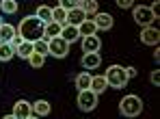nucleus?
I'll return each instance as SVG.
<instances>
[{"label": "nucleus", "instance_id": "nucleus-1", "mask_svg": "<svg viewBox=\"0 0 160 119\" xmlns=\"http://www.w3.org/2000/svg\"><path fill=\"white\" fill-rule=\"evenodd\" d=\"M18 32L22 35L24 41H35V39L43 32V22H41L37 15H28V17H24V20L20 22Z\"/></svg>", "mask_w": 160, "mask_h": 119}, {"label": "nucleus", "instance_id": "nucleus-2", "mask_svg": "<svg viewBox=\"0 0 160 119\" xmlns=\"http://www.w3.org/2000/svg\"><path fill=\"white\" fill-rule=\"evenodd\" d=\"M104 78H106L108 87H112V89H123L130 80L126 74V67H121V65H110L104 74Z\"/></svg>", "mask_w": 160, "mask_h": 119}, {"label": "nucleus", "instance_id": "nucleus-3", "mask_svg": "<svg viewBox=\"0 0 160 119\" xmlns=\"http://www.w3.org/2000/svg\"><path fill=\"white\" fill-rule=\"evenodd\" d=\"M119 113L123 117H138L143 113V100L138 95H126L119 102Z\"/></svg>", "mask_w": 160, "mask_h": 119}, {"label": "nucleus", "instance_id": "nucleus-4", "mask_svg": "<svg viewBox=\"0 0 160 119\" xmlns=\"http://www.w3.org/2000/svg\"><path fill=\"white\" fill-rule=\"evenodd\" d=\"M98 106V95L93 93L91 89H82V91H78V108L80 111H93Z\"/></svg>", "mask_w": 160, "mask_h": 119}, {"label": "nucleus", "instance_id": "nucleus-5", "mask_svg": "<svg viewBox=\"0 0 160 119\" xmlns=\"http://www.w3.org/2000/svg\"><path fill=\"white\" fill-rule=\"evenodd\" d=\"M132 17H134V22L136 24H141V26H149L154 20H156V15H154V11L149 9V7H134V11H132Z\"/></svg>", "mask_w": 160, "mask_h": 119}, {"label": "nucleus", "instance_id": "nucleus-6", "mask_svg": "<svg viewBox=\"0 0 160 119\" xmlns=\"http://www.w3.org/2000/svg\"><path fill=\"white\" fill-rule=\"evenodd\" d=\"M48 46H50V54L56 57V59H65L67 52H69V43H67L63 37H54V39H50Z\"/></svg>", "mask_w": 160, "mask_h": 119}, {"label": "nucleus", "instance_id": "nucleus-7", "mask_svg": "<svg viewBox=\"0 0 160 119\" xmlns=\"http://www.w3.org/2000/svg\"><path fill=\"white\" fill-rule=\"evenodd\" d=\"M13 117H15V119H30V117H35V115H32V104L26 102V100H18L15 106H13Z\"/></svg>", "mask_w": 160, "mask_h": 119}, {"label": "nucleus", "instance_id": "nucleus-8", "mask_svg": "<svg viewBox=\"0 0 160 119\" xmlns=\"http://www.w3.org/2000/svg\"><path fill=\"white\" fill-rule=\"evenodd\" d=\"M141 41L145 43V46H158V41H160V32L156 26H145L143 28V32H141Z\"/></svg>", "mask_w": 160, "mask_h": 119}, {"label": "nucleus", "instance_id": "nucleus-9", "mask_svg": "<svg viewBox=\"0 0 160 119\" xmlns=\"http://www.w3.org/2000/svg\"><path fill=\"white\" fill-rule=\"evenodd\" d=\"M100 48H102V41L98 35L82 37V52H100Z\"/></svg>", "mask_w": 160, "mask_h": 119}, {"label": "nucleus", "instance_id": "nucleus-10", "mask_svg": "<svg viewBox=\"0 0 160 119\" xmlns=\"http://www.w3.org/2000/svg\"><path fill=\"white\" fill-rule=\"evenodd\" d=\"M80 63H82L84 69H98L100 63H102V57H100V52H84Z\"/></svg>", "mask_w": 160, "mask_h": 119}, {"label": "nucleus", "instance_id": "nucleus-11", "mask_svg": "<svg viewBox=\"0 0 160 119\" xmlns=\"http://www.w3.org/2000/svg\"><path fill=\"white\" fill-rule=\"evenodd\" d=\"M58 37H63L67 43H74V41H78L80 39V32H78V26H72V24H65L63 28H61V35Z\"/></svg>", "mask_w": 160, "mask_h": 119}, {"label": "nucleus", "instance_id": "nucleus-12", "mask_svg": "<svg viewBox=\"0 0 160 119\" xmlns=\"http://www.w3.org/2000/svg\"><path fill=\"white\" fill-rule=\"evenodd\" d=\"M87 20V13L80 9V7H76V9H69L67 11V24H72V26H78V24H82Z\"/></svg>", "mask_w": 160, "mask_h": 119}, {"label": "nucleus", "instance_id": "nucleus-13", "mask_svg": "<svg viewBox=\"0 0 160 119\" xmlns=\"http://www.w3.org/2000/svg\"><path fill=\"white\" fill-rule=\"evenodd\" d=\"M95 28L98 30H108L112 28V15L110 13H95Z\"/></svg>", "mask_w": 160, "mask_h": 119}, {"label": "nucleus", "instance_id": "nucleus-14", "mask_svg": "<svg viewBox=\"0 0 160 119\" xmlns=\"http://www.w3.org/2000/svg\"><path fill=\"white\" fill-rule=\"evenodd\" d=\"M61 28H63L61 24H56V22H48V24H43V32H41V35H43L46 41H50V39H54V37L61 35Z\"/></svg>", "mask_w": 160, "mask_h": 119}, {"label": "nucleus", "instance_id": "nucleus-15", "mask_svg": "<svg viewBox=\"0 0 160 119\" xmlns=\"http://www.w3.org/2000/svg\"><path fill=\"white\" fill-rule=\"evenodd\" d=\"M106 87H108V82H106V78H104V76H91V85H89V89L93 91L95 95L104 93Z\"/></svg>", "mask_w": 160, "mask_h": 119}, {"label": "nucleus", "instance_id": "nucleus-16", "mask_svg": "<svg viewBox=\"0 0 160 119\" xmlns=\"http://www.w3.org/2000/svg\"><path fill=\"white\" fill-rule=\"evenodd\" d=\"M50 111H52V106H50V102H46V100H37V102L32 104V115L46 117V115H50Z\"/></svg>", "mask_w": 160, "mask_h": 119}, {"label": "nucleus", "instance_id": "nucleus-17", "mask_svg": "<svg viewBox=\"0 0 160 119\" xmlns=\"http://www.w3.org/2000/svg\"><path fill=\"white\" fill-rule=\"evenodd\" d=\"M18 32H15V26H11V24H0V43H9L13 37H15Z\"/></svg>", "mask_w": 160, "mask_h": 119}, {"label": "nucleus", "instance_id": "nucleus-18", "mask_svg": "<svg viewBox=\"0 0 160 119\" xmlns=\"http://www.w3.org/2000/svg\"><path fill=\"white\" fill-rule=\"evenodd\" d=\"M32 52H35V46H32V41H22V43L18 46V50H15V54H18L20 59H28Z\"/></svg>", "mask_w": 160, "mask_h": 119}, {"label": "nucleus", "instance_id": "nucleus-19", "mask_svg": "<svg viewBox=\"0 0 160 119\" xmlns=\"http://www.w3.org/2000/svg\"><path fill=\"white\" fill-rule=\"evenodd\" d=\"M95 22L93 20H84L82 24H78V32H80V37H87V35H95Z\"/></svg>", "mask_w": 160, "mask_h": 119}, {"label": "nucleus", "instance_id": "nucleus-20", "mask_svg": "<svg viewBox=\"0 0 160 119\" xmlns=\"http://www.w3.org/2000/svg\"><path fill=\"white\" fill-rule=\"evenodd\" d=\"M52 22L61 24V26L67 24V11H65L63 7H54V9H52Z\"/></svg>", "mask_w": 160, "mask_h": 119}, {"label": "nucleus", "instance_id": "nucleus-21", "mask_svg": "<svg viewBox=\"0 0 160 119\" xmlns=\"http://www.w3.org/2000/svg\"><path fill=\"white\" fill-rule=\"evenodd\" d=\"M0 11L7 15L18 13V0H0Z\"/></svg>", "mask_w": 160, "mask_h": 119}, {"label": "nucleus", "instance_id": "nucleus-22", "mask_svg": "<svg viewBox=\"0 0 160 119\" xmlns=\"http://www.w3.org/2000/svg\"><path fill=\"white\" fill-rule=\"evenodd\" d=\"M89 85H91V74H89V69L76 76V87H78V91L89 89Z\"/></svg>", "mask_w": 160, "mask_h": 119}, {"label": "nucleus", "instance_id": "nucleus-23", "mask_svg": "<svg viewBox=\"0 0 160 119\" xmlns=\"http://www.w3.org/2000/svg\"><path fill=\"white\" fill-rule=\"evenodd\" d=\"M43 24H48V22H52V9L50 7H46V4H41L39 9H37V13H35Z\"/></svg>", "mask_w": 160, "mask_h": 119}, {"label": "nucleus", "instance_id": "nucleus-24", "mask_svg": "<svg viewBox=\"0 0 160 119\" xmlns=\"http://www.w3.org/2000/svg\"><path fill=\"white\" fill-rule=\"evenodd\" d=\"M15 57V50L11 43H0V61H11Z\"/></svg>", "mask_w": 160, "mask_h": 119}, {"label": "nucleus", "instance_id": "nucleus-25", "mask_svg": "<svg viewBox=\"0 0 160 119\" xmlns=\"http://www.w3.org/2000/svg\"><path fill=\"white\" fill-rule=\"evenodd\" d=\"M32 46H35V52H39V54H43V57H48L50 54V46H48V41L41 37V39H35L32 41Z\"/></svg>", "mask_w": 160, "mask_h": 119}, {"label": "nucleus", "instance_id": "nucleus-26", "mask_svg": "<svg viewBox=\"0 0 160 119\" xmlns=\"http://www.w3.org/2000/svg\"><path fill=\"white\" fill-rule=\"evenodd\" d=\"M80 9L87 13V15H91V13H98V0H80L78 4Z\"/></svg>", "mask_w": 160, "mask_h": 119}, {"label": "nucleus", "instance_id": "nucleus-27", "mask_svg": "<svg viewBox=\"0 0 160 119\" xmlns=\"http://www.w3.org/2000/svg\"><path fill=\"white\" fill-rule=\"evenodd\" d=\"M43 59H46L43 54H39V52H32V54H30L26 61L30 63V65H32V67H41V65H43Z\"/></svg>", "mask_w": 160, "mask_h": 119}, {"label": "nucleus", "instance_id": "nucleus-28", "mask_svg": "<svg viewBox=\"0 0 160 119\" xmlns=\"http://www.w3.org/2000/svg\"><path fill=\"white\" fill-rule=\"evenodd\" d=\"M80 4V0H58V7H63L65 11H69V9H76Z\"/></svg>", "mask_w": 160, "mask_h": 119}, {"label": "nucleus", "instance_id": "nucleus-29", "mask_svg": "<svg viewBox=\"0 0 160 119\" xmlns=\"http://www.w3.org/2000/svg\"><path fill=\"white\" fill-rule=\"evenodd\" d=\"M22 41H24V39H22V35H20V32H18V35H15V37H13V39H11V41H9V43H11V46H13V50H18V46H20V43H22Z\"/></svg>", "mask_w": 160, "mask_h": 119}, {"label": "nucleus", "instance_id": "nucleus-30", "mask_svg": "<svg viewBox=\"0 0 160 119\" xmlns=\"http://www.w3.org/2000/svg\"><path fill=\"white\" fill-rule=\"evenodd\" d=\"M134 4V0H117V7L119 9H130Z\"/></svg>", "mask_w": 160, "mask_h": 119}, {"label": "nucleus", "instance_id": "nucleus-31", "mask_svg": "<svg viewBox=\"0 0 160 119\" xmlns=\"http://www.w3.org/2000/svg\"><path fill=\"white\" fill-rule=\"evenodd\" d=\"M149 80H152V82H154L156 87L160 85V74H158V69H154V72H152V76H149Z\"/></svg>", "mask_w": 160, "mask_h": 119}, {"label": "nucleus", "instance_id": "nucleus-32", "mask_svg": "<svg viewBox=\"0 0 160 119\" xmlns=\"http://www.w3.org/2000/svg\"><path fill=\"white\" fill-rule=\"evenodd\" d=\"M126 74H128V78H134L136 76V69L134 67H126Z\"/></svg>", "mask_w": 160, "mask_h": 119}, {"label": "nucleus", "instance_id": "nucleus-33", "mask_svg": "<svg viewBox=\"0 0 160 119\" xmlns=\"http://www.w3.org/2000/svg\"><path fill=\"white\" fill-rule=\"evenodd\" d=\"M0 24H2V17H0Z\"/></svg>", "mask_w": 160, "mask_h": 119}]
</instances>
